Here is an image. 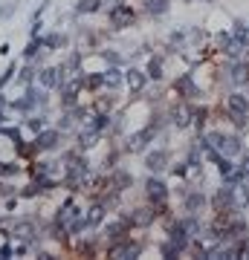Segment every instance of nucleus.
Listing matches in <instances>:
<instances>
[{
	"label": "nucleus",
	"mask_w": 249,
	"mask_h": 260,
	"mask_svg": "<svg viewBox=\"0 0 249 260\" xmlns=\"http://www.w3.org/2000/svg\"><path fill=\"white\" fill-rule=\"evenodd\" d=\"M56 139H58V133H52V130H49V133H41V136H38V145H35V148H38V150L56 148Z\"/></svg>",
	"instance_id": "nucleus-1"
},
{
	"label": "nucleus",
	"mask_w": 249,
	"mask_h": 260,
	"mask_svg": "<svg viewBox=\"0 0 249 260\" xmlns=\"http://www.w3.org/2000/svg\"><path fill=\"white\" fill-rule=\"evenodd\" d=\"M38 81H41V87H56V81H58V75H56V70H41V75H38Z\"/></svg>",
	"instance_id": "nucleus-2"
},
{
	"label": "nucleus",
	"mask_w": 249,
	"mask_h": 260,
	"mask_svg": "<svg viewBox=\"0 0 249 260\" xmlns=\"http://www.w3.org/2000/svg\"><path fill=\"white\" fill-rule=\"evenodd\" d=\"M32 223H18V229H15V237H20V240H32Z\"/></svg>",
	"instance_id": "nucleus-3"
},
{
	"label": "nucleus",
	"mask_w": 249,
	"mask_h": 260,
	"mask_svg": "<svg viewBox=\"0 0 249 260\" xmlns=\"http://www.w3.org/2000/svg\"><path fill=\"white\" fill-rule=\"evenodd\" d=\"M15 107H18V110H26V113H29L32 107H35V93H26L18 104H15Z\"/></svg>",
	"instance_id": "nucleus-4"
},
{
	"label": "nucleus",
	"mask_w": 249,
	"mask_h": 260,
	"mask_svg": "<svg viewBox=\"0 0 249 260\" xmlns=\"http://www.w3.org/2000/svg\"><path fill=\"white\" fill-rule=\"evenodd\" d=\"M113 20H116V23H130V20H133V12L130 9H116L113 12Z\"/></svg>",
	"instance_id": "nucleus-5"
},
{
	"label": "nucleus",
	"mask_w": 249,
	"mask_h": 260,
	"mask_svg": "<svg viewBox=\"0 0 249 260\" xmlns=\"http://www.w3.org/2000/svg\"><path fill=\"white\" fill-rule=\"evenodd\" d=\"M38 47H41V41H32V44H29V47L23 49V61H29V58H35Z\"/></svg>",
	"instance_id": "nucleus-6"
},
{
	"label": "nucleus",
	"mask_w": 249,
	"mask_h": 260,
	"mask_svg": "<svg viewBox=\"0 0 249 260\" xmlns=\"http://www.w3.org/2000/svg\"><path fill=\"white\" fill-rule=\"evenodd\" d=\"M93 9H99V0H84L78 6V12H93Z\"/></svg>",
	"instance_id": "nucleus-7"
},
{
	"label": "nucleus",
	"mask_w": 249,
	"mask_h": 260,
	"mask_svg": "<svg viewBox=\"0 0 249 260\" xmlns=\"http://www.w3.org/2000/svg\"><path fill=\"white\" fill-rule=\"evenodd\" d=\"M12 73H15V64H12V67H9V70H6V73L0 75V90H3V87H6V84H9V81H12Z\"/></svg>",
	"instance_id": "nucleus-8"
},
{
	"label": "nucleus",
	"mask_w": 249,
	"mask_h": 260,
	"mask_svg": "<svg viewBox=\"0 0 249 260\" xmlns=\"http://www.w3.org/2000/svg\"><path fill=\"white\" fill-rule=\"evenodd\" d=\"M6 257H12V246H9V243H3V246H0V260H6Z\"/></svg>",
	"instance_id": "nucleus-9"
},
{
	"label": "nucleus",
	"mask_w": 249,
	"mask_h": 260,
	"mask_svg": "<svg viewBox=\"0 0 249 260\" xmlns=\"http://www.w3.org/2000/svg\"><path fill=\"white\" fill-rule=\"evenodd\" d=\"M6 171H9V165H3V162H0V177H6Z\"/></svg>",
	"instance_id": "nucleus-10"
},
{
	"label": "nucleus",
	"mask_w": 249,
	"mask_h": 260,
	"mask_svg": "<svg viewBox=\"0 0 249 260\" xmlns=\"http://www.w3.org/2000/svg\"><path fill=\"white\" fill-rule=\"evenodd\" d=\"M12 9H3V6H0V18H3V15H9Z\"/></svg>",
	"instance_id": "nucleus-11"
},
{
	"label": "nucleus",
	"mask_w": 249,
	"mask_h": 260,
	"mask_svg": "<svg viewBox=\"0 0 249 260\" xmlns=\"http://www.w3.org/2000/svg\"><path fill=\"white\" fill-rule=\"evenodd\" d=\"M3 104H6V99H3V95H0V107H3Z\"/></svg>",
	"instance_id": "nucleus-12"
}]
</instances>
